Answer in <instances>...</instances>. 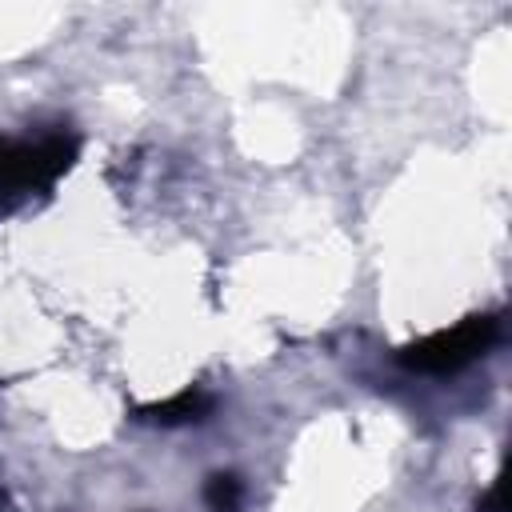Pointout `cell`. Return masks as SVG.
<instances>
[{"instance_id":"6da1fadb","label":"cell","mask_w":512,"mask_h":512,"mask_svg":"<svg viewBox=\"0 0 512 512\" xmlns=\"http://www.w3.org/2000/svg\"><path fill=\"white\" fill-rule=\"evenodd\" d=\"M76 148L72 132H44L36 140L0 136V216L48 192L72 168Z\"/></svg>"},{"instance_id":"7a4b0ae2","label":"cell","mask_w":512,"mask_h":512,"mask_svg":"<svg viewBox=\"0 0 512 512\" xmlns=\"http://www.w3.org/2000/svg\"><path fill=\"white\" fill-rule=\"evenodd\" d=\"M500 336V320L480 312V316H464L460 324L452 328H440L408 348L396 352V360L412 372H428V376H448V372H460L468 368L472 360H480Z\"/></svg>"},{"instance_id":"3957f363","label":"cell","mask_w":512,"mask_h":512,"mask_svg":"<svg viewBox=\"0 0 512 512\" xmlns=\"http://www.w3.org/2000/svg\"><path fill=\"white\" fill-rule=\"evenodd\" d=\"M212 408H216L212 392H204V388H184V392H176V396H168V400H156V404L136 408V416L148 420V424L176 428V424H200V420H208Z\"/></svg>"},{"instance_id":"277c9868","label":"cell","mask_w":512,"mask_h":512,"mask_svg":"<svg viewBox=\"0 0 512 512\" xmlns=\"http://www.w3.org/2000/svg\"><path fill=\"white\" fill-rule=\"evenodd\" d=\"M204 504H208V512H240L244 508V484L232 472H212L204 484Z\"/></svg>"},{"instance_id":"5b68a950","label":"cell","mask_w":512,"mask_h":512,"mask_svg":"<svg viewBox=\"0 0 512 512\" xmlns=\"http://www.w3.org/2000/svg\"><path fill=\"white\" fill-rule=\"evenodd\" d=\"M476 512H504V488H500V480L484 492V500H476Z\"/></svg>"}]
</instances>
